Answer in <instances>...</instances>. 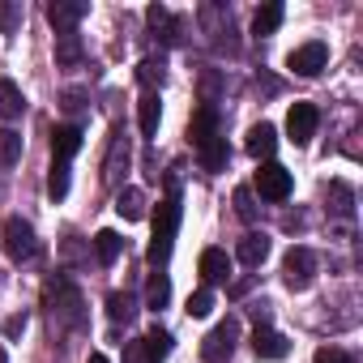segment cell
Here are the masks:
<instances>
[{
  "label": "cell",
  "mask_w": 363,
  "mask_h": 363,
  "mask_svg": "<svg viewBox=\"0 0 363 363\" xmlns=\"http://www.w3.org/2000/svg\"><path fill=\"white\" fill-rule=\"evenodd\" d=\"M179 218H184V206H179V193L162 197V201H158V210H154V240H150V252H145V261H150V265H162V261L171 257V244H175Z\"/></svg>",
  "instance_id": "6da1fadb"
},
{
  "label": "cell",
  "mask_w": 363,
  "mask_h": 363,
  "mask_svg": "<svg viewBox=\"0 0 363 363\" xmlns=\"http://www.w3.org/2000/svg\"><path fill=\"white\" fill-rule=\"evenodd\" d=\"M48 316L52 329H82V295L69 278H56L48 286Z\"/></svg>",
  "instance_id": "7a4b0ae2"
},
{
  "label": "cell",
  "mask_w": 363,
  "mask_h": 363,
  "mask_svg": "<svg viewBox=\"0 0 363 363\" xmlns=\"http://www.w3.org/2000/svg\"><path fill=\"white\" fill-rule=\"evenodd\" d=\"M0 244H5V257L9 261H35L39 257V235H35V227L26 223V218H5V227H0Z\"/></svg>",
  "instance_id": "3957f363"
},
{
  "label": "cell",
  "mask_w": 363,
  "mask_h": 363,
  "mask_svg": "<svg viewBox=\"0 0 363 363\" xmlns=\"http://www.w3.org/2000/svg\"><path fill=\"white\" fill-rule=\"evenodd\" d=\"M312 278H316V252H312L308 244H295V248L282 257V282H286L291 291H308Z\"/></svg>",
  "instance_id": "277c9868"
},
{
  "label": "cell",
  "mask_w": 363,
  "mask_h": 363,
  "mask_svg": "<svg viewBox=\"0 0 363 363\" xmlns=\"http://www.w3.org/2000/svg\"><path fill=\"white\" fill-rule=\"evenodd\" d=\"M235 337H240V320L227 316L223 325H214V329L206 333V342H201V359H206V363H227L231 350H235Z\"/></svg>",
  "instance_id": "5b68a950"
},
{
  "label": "cell",
  "mask_w": 363,
  "mask_h": 363,
  "mask_svg": "<svg viewBox=\"0 0 363 363\" xmlns=\"http://www.w3.org/2000/svg\"><path fill=\"white\" fill-rule=\"evenodd\" d=\"M252 189H257L265 201H286L291 189H295V179H291L286 167H278V162H261V171L252 175Z\"/></svg>",
  "instance_id": "8992f818"
},
{
  "label": "cell",
  "mask_w": 363,
  "mask_h": 363,
  "mask_svg": "<svg viewBox=\"0 0 363 363\" xmlns=\"http://www.w3.org/2000/svg\"><path fill=\"white\" fill-rule=\"evenodd\" d=\"M316 124H320L316 103H291V111H286V137L295 145H308L316 137Z\"/></svg>",
  "instance_id": "52a82bcc"
},
{
  "label": "cell",
  "mask_w": 363,
  "mask_h": 363,
  "mask_svg": "<svg viewBox=\"0 0 363 363\" xmlns=\"http://www.w3.org/2000/svg\"><path fill=\"white\" fill-rule=\"evenodd\" d=\"M325 65H329V48H325L320 39H312V43H303V48H295V52L286 56V69L299 73V77H316Z\"/></svg>",
  "instance_id": "ba28073f"
},
{
  "label": "cell",
  "mask_w": 363,
  "mask_h": 363,
  "mask_svg": "<svg viewBox=\"0 0 363 363\" xmlns=\"http://www.w3.org/2000/svg\"><path fill=\"white\" fill-rule=\"evenodd\" d=\"M90 13L86 0H52L48 5V22L56 26V35H73V26Z\"/></svg>",
  "instance_id": "9c48e42d"
},
{
  "label": "cell",
  "mask_w": 363,
  "mask_h": 363,
  "mask_svg": "<svg viewBox=\"0 0 363 363\" xmlns=\"http://www.w3.org/2000/svg\"><path fill=\"white\" fill-rule=\"evenodd\" d=\"M128 158H133V150H128V133H124V128H116V133H111L107 162H103V179H107V184H120V175L128 171Z\"/></svg>",
  "instance_id": "30bf717a"
},
{
  "label": "cell",
  "mask_w": 363,
  "mask_h": 363,
  "mask_svg": "<svg viewBox=\"0 0 363 363\" xmlns=\"http://www.w3.org/2000/svg\"><path fill=\"white\" fill-rule=\"evenodd\" d=\"M252 350H257V359H269V363H278V359H286V354H291V342H286L278 329H269V325H257V333H252Z\"/></svg>",
  "instance_id": "8fae6325"
},
{
  "label": "cell",
  "mask_w": 363,
  "mask_h": 363,
  "mask_svg": "<svg viewBox=\"0 0 363 363\" xmlns=\"http://www.w3.org/2000/svg\"><path fill=\"white\" fill-rule=\"evenodd\" d=\"M235 257H240L248 269H257V265L269 257V235H265V231H248V235L235 244Z\"/></svg>",
  "instance_id": "7c38bea8"
},
{
  "label": "cell",
  "mask_w": 363,
  "mask_h": 363,
  "mask_svg": "<svg viewBox=\"0 0 363 363\" xmlns=\"http://www.w3.org/2000/svg\"><path fill=\"white\" fill-rule=\"evenodd\" d=\"M77 150H82V128H77V124H60V128L52 133V158H56V162H69Z\"/></svg>",
  "instance_id": "4fadbf2b"
},
{
  "label": "cell",
  "mask_w": 363,
  "mask_h": 363,
  "mask_svg": "<svg viewBox=\"0 0 363 363\" xmlns=\"http://www.w3.org/2000/svg\"><path fill=\"white\" fill-rule=\"evenodd\" d=\"M274 150H278V128H274V124H252V128H248V154L269 162Z\"/></svg>",
  "instance_id": "5bb4252c"
},
{
  "label": "cell",
  "mask_w": 363,
  "mask_h": 363,
  "mask_svg": "<svg viewBox=\"0 0 363 363\" xmlns=\"http://www.w3.org/2000/svg\"><path fill=\"white\" fill-rule=\"evenodd\" d=\"M158 120H162L158 90H145V94H141V103H137V124H141V133H145V137H154V133H158Z\"/></svg>",
  "instance_id": "9a60e30c"
},
{
  "label": "cell",
  "mask_w": 363,
  "mask_h": 363,
  "mask_svg": "<svg viewBox=\"0 0 363 363\" xmlns=\"http://www.w3.org/2000/svg\"><path fill=\"white\" fill-rule=\"evenodd\" d=\"M116 214L124 223H141L145 218V193L141 189H120L116 193Z\"/></svg>",
  "instance_id": "2e32d148"
},
{
  "label": "cell",
  "mask_w": 363,
  "mask_h": 363,
  "mask_svg": "<svg viewBox=\"0 0 363 363\" xmlns=\"http://www.w3.org/2000/svg\"><path fill=\"white\" fill-rule=\"evenodd\" d=\"M197 265H201V278L206 282H227V274H231V257L223 248H206Z\"/></svg>",
  "instance_id": "e0dca14e"
},
{
  "label": "cell",
  "mask_w": 363,
  "mask_h": 363,
  "mask_svg": "<svg viewBox=\"0 0 363 363\" xmlns=\"http://www.w3.org/2000/svg\"><path fill=\"white\" fill-rule=\"evenodd\" d=\"M22 111H26V94L18 90V82L0 77V116H5V120H18Z\"/></svg>",
  "instance_id": "ac0fdd59"
},
{
  "label": "cell",
  "mask_w": 363,
  "mask_h": 363,
  "mask_svg": "<svg viewBox=\"0 0 363 363\" xmlns=\"http://www.w3.org/2000/svg\"><path fill=\"white\" fill-rule=\"evenodd\" d=\"M282 18H286V9L278 5V0H269V5H261V9H257V18H252V35H257V39L274 35V30L282 26Z\"/></svg>",
  "instance_id": "d6986e66"
},
{
  "label": "cell",
  "mask_w": 363,
  "mask_h": 363,
  "mask_svg": "<svg viewBox=\"0 0 363 363\" xmlns=\"http://www.w3.org/2000/svg\"><path fill=\"white\" fill-rule=\"evenodd\" d=\"M189 133H193V145H206L210 137H218V111H214V107H197Z\"/></svg>",
  "instance_id": "ffe728a7"
},
{
  "label": "cell",
  "mask_w": 363,
  "mask_h": 363,
  "mask_svg": "<svg viewBox=\"0 0 363 363\" xmlns=\"http://www.w3.org/2000/svg\"><path fill=\"white\" fill-rule=\"evenodd\" d=\"M197 154H201V167L206 171H227V137H210L206 145H197Z\"/></svg>",
  "instance_id": "44dd1931"
},
{
  "label": "cell",
  "mask_w": 363,
  "mask_h": 363,
  "mask_svg": "<svg viewBox=\"0 0 363 363\" xmlns=\"http://www.w3.org/2000/svg\"><path fill=\"white\" fill-rule=\"evenodd\" d=\"M141 354H145V359H150V363H162V359H167V354H171V333H167V329H158V325H154V329H150V333H145V337H141Z\"/></svg>",
  "instance_id": "7402d4cb"
},
{
  "label": "cell",
  "mask_w": 363,
  "mask_h": 363,
  "mask_svg": "<svg viewBox=\"0 0 363 363\" xmlns=\"http://www.w3.org/2000/svg\"><path fill=\"white\" fill-rule=\"evenodd\" d=\"M18 162H22V133L18 128H5V133H0V167L13 171Z\"/></svg>",
  "instance_id": "603a6c76"
},
{
  "label": "cell",
  "mask_w": 363,
  "mask_h": 363,
  "mask_svg": "<svg viewBox=\"0 0 363 363\" xmlns=\"http://www.w3.org/2000/svg\"><path fill=\"white\" fill-rule=\"evenodd\" d=\"M94 252H99V265H116L120 252H124V240L116 231H99L94 235Z\"/></svg>",
  "instance_id": "cb8c5ba5"
},
{
  "label": "cell",
  "mask_w": 363,
  "mask_h": 363,
  "mask_svg": "<svg viewBox=\"0 0 363 363\" xmlns=\"http://www.w3.org/2000/svg\"><path fill=\"white\" fill-rule=\"evenodd\" d=\"M329 210H333V214H342V218H350V214H354V193H350L346 179H333V184H329Z\"/></svg>",
  "instance_id": "d4e9b609"
},
{
  "label": "cell",
  "mask_w": 363,
  "mask_h": 363,
  "mask_svg": "<svg viewBox=\"0 0 363 363\" xmlns=\"http://www.w3.org/2000/svg\"><path fill=\"white\" fill-rule=\"evenodd\" d=\"M82 60V39H77V30L73 35H56V65L60 69H73Z\"/></svg>",
  "instance_id": "484cf974"
},
{
  "label": "cell",
  "mask_w": 363,
  "mask_h": 363,
  "mask_svg": "<svg viewBox=\"0 0 363 363\" xmlns=\"http://www.w3.org/2000/svg\"><path fill=\"white\" fill-rule=\"evenodd\" d=\"M167 299H171V282H167V274H150V286H145V308H167Z\"/></svg>",
  "instance_id": "4316f807"
},
{
  "label": "cell",
  "mask_w": 363,
  "mask_h": 363,
  "mask_svg": "<svg viewBox=\"0 0 363 363\" xmlns=\"http://www.w3.org/2000/svg\"><path fill=\"white\" fill-rule=\"evenodd\" d=\"M48 193H52V201H65V197H69V162H56V158H52V171H48Z\"/></svg>",
  "instance_id": "83f0119b"
},
{
  "label": "cell",
  "mask_w": 363,
  "mask_h": 363,
  "mask_svg": "<svg viewBox=\"0 0 363 363\" xmlns=\"http://www.w3.org/2000/svg\"><path fill=\"white\" fill-rule=\"evenodd\" d=\"M162 73H167V65H162V56H145L141 65H137V82L141 86H162Z\"/></svg>",
  "instance_id": "f1b7e54d"
},
{
  "label": "cell",
  "mask_w": 363,
  "mask_h": 363,
  "mask_svg": "<svg viewBox=\"0 0 363 363\" xmlns=\"http://www.w3.org/2000/svg\"><path fill=\"white\" fill-rule=\"evenodd\" d=\"M22 26V0H0V35H13Z\"/></svg>",
  "instance_id": "f546056e"
},
{
  "label": "cell",
  "mask_w": 363,
  "mask_h": 363,
  "mask_svg": "<svg viewBox=\"0 0 363 363\" xmlns=\"http://www.w3.org/2000/svg\"><path fill=\"white\" fill-rule=\"evenodd\" d=\"M184 312H189V316H197V320H201V316H210V312H214V291H210V286H201L197 295H189V308H184Z\"/></svg>",
  "instance_id": "4dcf8cb0"
},
{
  "label": "cell",
  "mask_w": 363,
  "mask_h": 363,
  "mask_svg": "<svg viewBox=\"0 0 363 363\" xmlns=\"http://www.w3.org/2000/svg\"><path fill=\"white\" fill-rule=\"evenodd\" d=\"M107 316H111V320H128V316H133V299L120 295V291L107 295Z\"/></svg>",
  "instance_id": "1f68e13d"
},
{
  "label": "cell",
  "mask_w": 363,
  "mask_h": 363,
  "mask_svg": "<svg viewBox=\"0 0 363 363\" xmlns=\"http://www.w3.org/2000/svg\"><path fill=\"white\" fill-rule=\"evenodd\" d=\"M235 214H240L244 223H252V218H257V206H252V189H235Z\"/></svg>",
  "instance_id": "d6a6232c"
},
{
  "label": "cell",
  "mask_w": 363,
  "mask_h": 363,
  "mask_svg": "<svg viewBox=\"0 0 363 363\" xmlns=\"http://www.w3.org/2000/svg\"><path fill=\"white\" fill-rule=\"evenodd\" d=\"M158 35H162V43H179V39H184V18H167L158 26Z\"/></svg>",
  "instance_id": "836d02e7"
},
{
  "label": "cell",
  "mask_w": 363,
  "mask_h": 363,
  "mask_svg": "<svg viewBox=\"0 0 363 363\" xmlns=\"http://www.w3.org/2000/svg\"><path fill=\"white\" fill-rule=\"evenodd\" d=\"M316 363H354L346 350H337V346H320L316 350Z\"/></svg>",
  "instance_id": "e575fe53"
},
{
  "label": "cell",
  "mask_w": 363,
  "mask_h": 363,
  "mask_svg": "<svg viewBox=\"0 0 363 363\" xmlns=\"http://www.w3.org/2000/svg\"><path fill=\"white\" fill-rule=\"evenodd\" d=\"M167 18H171V13H167V5H150V9H145V22H150L154 30H158V26H162Z\"/></svg>",
  "instance_id": "d590c367"
},
{
  "label": "cell",
  "mask_w": 363,
  "mask_h": 363,
  "mask_svg": "<svg viewBox=\"0 0 363 363\" xmlns=\"http://www.w3.org/2000/svg\"><path fill=\"white\" fill-rule=\"evenodd\" d=\"M5 329H9V337H18V333H22V329H26V312H22V316H13V320H9V325H5Z\"/></svg>",
  "instance_id": "8d00e7d4"
},
{
  "label": "cell",
  "mask_w": 363,
  "mask_h": 363,
  "mask_svg": "<svg viewBox=\"0 0 363 363\" xmlns=\"http://www.w3.org/2000/svg\"><path fill=\"white\" fill-rule=\"evenodd\" d=\"M65 107L77 111V107H82V94H77V90H65Z\"/></svg>",
  "instance_id": "74e56055"
},
{
  "label": "cell",
  "mask_w": 363,
  "mask_h": 363,
  "mask_svg": "<svg viewBox=\"0 0 363 363\" xmlns=\"http://www.w3.org/2000/svg\"><path fill=\"white\" fill-rule=\"evenodd\" d=\"M86 363H107V354H90V359H86Z\"/></svg>",
  "instance_id": "f35d334b"
},
{
  "label": "cell",
  "mask_w": 363,
  "mask_h": 363,
  "mask_svg": "<svg viewBox=\"0 0 363 363\" xmlns=\"http://www.w3.org/2000/svg\"><path fill=\"white\" fill-rule=\"evenodd\" d=\"M0 363H9V354H5V346H0Z\"/></svg>",
  "instance_id": "ab89813d"
}]
</instances>
